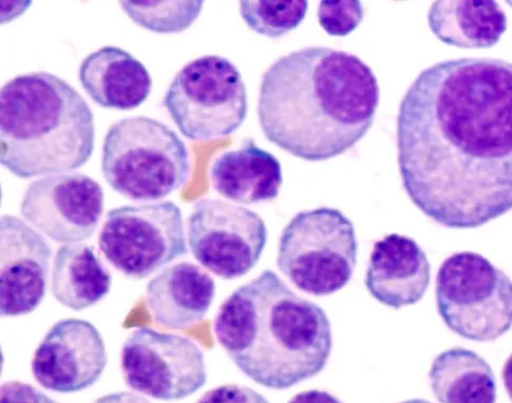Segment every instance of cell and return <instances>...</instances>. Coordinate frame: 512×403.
I'll use <instances>...</instances> for the list:
<instances>
[{
	"label": "cell",
	"instance_id": "e0dca14e",
	"mask_svg": "<svg viewBox=\"0 0 512 403\" xmlns=\"http://www.w3.org/2000/svg\"><path fill=\"white\" fill-rule=\"evenodd\" d=\"M79 79L94 103L124 111L142 105L153 88L146 67L129 52L112 46L88 55Z\"/></svg>",
	"mask_w": 512,
	"mask_h": 403
},
{
	"label": "cell",
	"instance_id": "7402d4cb",
	"mask_svg": "<svg viewBox=\"0 0 512 403\" xmlns=\"http://www.w3.org/2000/svg\"><path fill=\"white\" fill-rule=\"evenodd\" d=\"M203 2H121L126 14L139 26L156 33H180L201 14Z\"/></svg>",
	"mask_w": 512,
	"mask_h": 403
},
{
	"label": "cell",
	"instance_id": "484cf974",
	"mask_svg": "<svg viewBox=\"0 0 512 403\" xmlns=\"http://www.w3.org/2000/svg\"><path fill=\"white\" fill-rule=\"evenodd\" d=\"M0 403H60L21 381H9L0 388Z\"/></svg>",
	"mask_w": 512,
	"mask_h": 403
},
{
	"label": "cell",
	"instance_id": "ffe728a7",
	"mask_svg": "<svg viewBox=\"0 0 512 403\" xmlns=\"http://www.w3.org/2000/svg\"><path fill=\"white\" fill-rule=\"evenodd\" d=\"M428 24L442 43L464 49L496 46L507 30L506 14L497 2H435Z\"/></svg>",
	"mask_w": 512,
	"mask_h": 403
},
{
	"label": "cell",
	"instance_id": "5bb4252c",
	"mask_svg": "<svg viewBox=\"0 0 512 403\" xmlns=\"http://www.w3.org/2000/svg\"><path fill=\"white\" fill-rule=\"evenodd\" d=\"M51 247L20 218L0 219V312L3 317L31 314L43 302Z\"/></svg>",
	"mask_w": 512,
	"mask_h": 403
},
{
	"label": "cell",
	"instance_id": "ac0fdd59",
	"mask_svg": "<svg viewBox=\"0 0 512 403\" xmlns=\"http://www.w3.org/2000/svg\"><path fill=\"white\" fill-rule=\"evenodd\" d=\"M211 180L220 196L242 204L275 200L283 184L277 158L253 140L216 158L211 168Z\"/></svg>",
	"mask_w": 512,
	"mask_h": 403
},
{
	"label": "cell",
	"instance_id": "7a4b0ae2",
	"mask_svg": "<svg viewBox=\"0 0 512 403\" xmlns=\"http://www.w3.org/2000/svg\"><path fill=\"white\" fill-rule=\"evenodd\" d=\"M378 81L358 56L311 47L281 57L264 73L258 115L265 138L310 162L344 155L373 125Z\"/></svg>",
	"mask_w": 512,
	"mask_h": 403
},
{
	"label": "cell",
	"instance_id": "d6986e66",
	"mask_svg": "<svg viewBox=\"0 0 512 403\" xmlns=\"http://www.w3.org/2000/svg\"><path fill=\"white\" fill-rule=\"evenodd\" d=\"M111 285V273L92 246L72 243L59 248L53 261L51 293L67 309H90L109 294Z\"/></svg>",
	"mask_w": 512,
	"mask_h": 403
},
{
	"label": "cell",
	"instance_id": "30bf717a",
	"mask_svg": "<svg viewBox=\"0 0 512 403\" xmlns=\"http://www.w3.org/2000/svg\"><path fill=\"white\" fill-rule=\"evenodd\" d=\"M187 233L196 260L226 280L249 274L268 242L267 225L258 214L218 199H202L194 205Z\"/></svg>",
	"mask_w": 512,
	"mask_h": 403
},
{
	"label": "cell",
	"instance_id": "4316f807",
	"mask_svg": "<svg viewBox=\"0 0 512 403\" xmlns=\"http://www.w3.org/2000/svg\"><path fill=\"white\" fill-rule=\"evenodd\" d=\"M288 403H343L332 394L325 391H306L292 397Z\"/></svg>",
	"mask_w": 512,
	"mask_h": 403
},
{
	"label": "cell",
	"instance_id": "4fadbf2b",
	"mask_svg": "<svg viewBox=\"0 0 512 403\" xmlns=\"http://www.w3.org/2000/svg\"><path fill=\"white\" fill-rule=\"evenodd\" d=\"M107 362L105 341L96 326L68 318L51 326L34 352L31 371L46 390L69 394L97 383Z\"/></svg>",
	"mask_w": 512,
	"mask_h": 403
},
{
	"label": "cell",
	"instance_id": "f1b7e54d",
	"mask_svg": "<svg viewBox=\"0 0 512 403\" xmlns=\"http://www.w3.org/2000/svg\"><path fill=\"white\" fill-rule=\"evenodd\" d=\"M502 377L506 392L512 402V354L508 357L504 364Z\"/></svg>",
	"mask_w": 512,
	"mask_h": 403
},
{
	"label": "cell",
	"instance_id": "83f0119b",
	"mask_svg": "<svg viewBox=\"0 0 512 403\" xmlns=\"http://www.w3.org/2000/svg\"><path fill=\"white\" fill-rule=\"evenodd\" d=\"M93 403H151L149 400L136 393L118 392L105 395L94 400Z\"/></svg>",
	"mask_w": 512,
	"mask_h": 403
},
{
	"label": "cell",
	"instance_id": "d4e9b609",
	"mask_svg": "<svg viewBox=\"0 0 512 403\" xmlns=\"http://www.w3.org/2000/svg\"><path fill=\"white\" fill-rule=\"evenodd\" d=\"M196 403H270V401L249 387L224 385L206 392Z\"/></svg>",
	"mask_w": 512,
	"mask_h": 403
},
{
	"label": "cell",
	"instance_id": "52a82bcc",
	"mask_svg": "<svg viewBox=\"0 0 512 403\" xmlns=\"http://www.w3.org/2000/svg\"><path fill=\"white\" fill-rule=\"evenodd\" d=\"M436 305L453 333L495 341L512 328V281L480 254L448 257L436 277Z\"/></svg>",
	"mask_w": 512,
	"mask_h": 403
},
{
	"label": "cell",
	"instance_id": "603a6c76",
	"mask_svg": "<svg viewBox=\"0 0 512 403\" xmlns=\"http://www.w3.org/2000/svg\"><path fill=\"white\" fill-rule=\"evenodd\" d=\"M308 2H248L240 3V13L246 25L256 33L279 38L298 28L305 21Z\"/></svg>",
	"mask_w": 512,
	"mask_h": 403
},
{
	"label": "cell",
	"instance_id": "8fae6325",
	"mask_svg": "<svg viewBox=\"0 0 512 403\" xmlns=\"http://www.w3.org/2000/svg\"><path fill=\"white\" fill-rule=\"evenodd\" d=\"M121 368L131 390L164 401H177L204 387V354L191 339L138 328L125 340Z\"/></svg>",
	"mask_w": 512,
	"mask_h": 403
},
{
	"label": "cell",
	"instance_id": "9c48e42d",
	"mask_svg": "<svg viewBox=\"0 0 512 403\" xmlns=\"http://www.w3.org/2000/svg\"><path fill=\"white\" fill-rule=\"evenodd\" d=\"M99 245L117 271L145 279L187 254L181 210L170 201L113 208L102 226Z\"/></svg>",
	"mask_w": 512,
	"mask_h": 403
},
{
	"label": "cell",
	"instance_id": "8992f818",
	"mask_svg": "<svg viewBox=\"0 0 512 403\" xmlns=\"http://www.w3.org/2000/svg\"><path fill=\"white\" fill-rule=\"evenodd\" d=\"M357 252L351 220L338 209L320 207L301 211L283 229L277 265L298 290L324 297L350 282Z\"/></svg>",
	"mask_w": 512,
	"mask_h": 403
},
{
	"label": "cell",
	"instance_id": "5b68a950",
	"mask_svg": "<svg viewBox=\"0 0 512 403\" xmlns=\"http://www.w3.org/2000/svg\"><path fill=\"white\" fill-rule=\"evenodd\" d=\"M102 172L121 196L159 201L186 183L188 150L173 129L157 120L123 119L110 126L104 139Z\"/></svg>",
	"mask_w": 512,
	"mask_h": 403
},
{
	"label": "cell",
	"instance_id": "f546056e",
	"mask_svg": "<svg viewBox=\"0 0 512 403\" xmlns=\"http://www.w3.org/2000/svg\"><path fill=\"white\" fill-rule=\"evenodd\" d=\"M400 403H432V402L425 400V399H411V400L403 401Z\"/></svg>",
	"mask_w": 512,
	"mask_h": 403
},
{
	"label": "cell",
	"instance_id": "2e32d148",
	"mask_svg": "<svg viewBox=\"0 0 512 403\" xmlns=\"http://www.w3.org/2000/svg\"><path fill=\"white\" fill-rule=\"evenodd\" d=\"M215 295L216 283L210 275L192 262H179L149 281L146 304L159 325L183 330L206 316Z\"/></svg>",
	"mask_w": 512,
	"mask_h": 403
},
{
	"label": "cell",
	"instance_id": "9a60e30c",
	"mask_svg": "<svg viewBox=\"0 0 512 403\" xmlns=\"http://www.w3.org/2000/svg\"><path fill=\"white\" fill-rule=\"evenodd\" d=\"M430 280V262L412 238L392 234L374 244L365 283L378 302L395 310L416 304Z\"/></svg>",
	"mask_w": 512,
	"mask_h": 403
},
{
	"label": "cell",
	"instance_id": "ba28073f",
	"mask_svg": "<svg viewBox=\"0 0 512 403\" xmlns=\"http://www.w3.org/2000/svg\"><path fill=\"white\" fill-rule=\"evenodd\" d=\"M164 106L185 138L211 141L231 136L244 123L248 91L232 62L206 55L176 74Z\"/></svg>",
	"mask_w": 512,
	"mask_h": 403
},
{
	"label": "cell",
	"instance_id": "7c38bea8",
	"mask_svg": "<svg viewBox=\"0 0 512 403\" xmlns=\"http://www.w3.org/2000/svg\"><path fill=\"white\" fill-rule=\"evenodd\" d=\"M104 201V190L98 182L74 172L30 184L21 213L51 240L79 243L96 232L104 213Z\"/></svg>",
	"mask_w": 512,
	"mask_h": 403
},
{
	"label": "cell",
	"instance_id": "277c9868",
	"mask_svg": "<svg viewBox=\"0 0 512 403\" xmlns=\"http://www.w3.org/2000/svg\"><path fill=\"white\" fill-rule=\"evenodd\" d=\"M96 145L82 95L48 72L18 75L0 91V161L23 180L84 166Z\"/></svg>",
	"mask_w": 512,
	"mask_h": 403
},
{
	"label": "cell",
	"instance_id": "44dd1931",
	"mask_svg": "<svg viewBox=\"0 0 512 403\" xmlns=\"http://www.w3.org/2000/svg\"><path fill=\"white\" fill-rule=\"evenodd\" d=\"M431 389L441 403H496L497 381L476 352L453 348L432 362Z\"/></svg>",
	"mask_w": 512,
	"mask_h": 403
},
{
	"label": "cell",
	"instance_id": "6da1fadb",
	"mask_svg": "<svg viewBox=\"0 0 512 403\" xmlns=\"http://www.w3.org/2000/svg\"><path fill=\"white\" fill-rule=\"evenodd\" d=\"M398 166L434 222L478 228L512 210V63L458 59L417 76L397 115Z\"/></svg>",
	"mask_w": 512,
	"mask_h": 403
},
{
	"label": "cell",
	"instance_id": "3957f363",
	"mask_svg": "<svg viewBox=\"0 0 512 403\" xmlns=\"http://www.w3.org/2000/svg\"><path fill=\"white\" fill-rule=\"evenodd\" d=\"M214 332L245 376L273 390H287L318 375L333 349L326 312L272 271L238 287L221 304Z\"/></svg>",
	"mask_w": 512,
	"mask_h": 403
},
{
	"label": "cell",
	"instance_id": "cb8c5ba5",
	"mask_svg": "<svg viewBox=\"0 0 512 403\" xmlns=\"http://www.w3.org/2000/svg\"><path fill=\"white\" fill-rule=\"evenodd\" d=\"M360 2H321L318 9L319 24L331 36L351 34L364 19Z\"/></svg>",
	"mask_w": 512,
	"mask_h": 403
}]
</instances>
